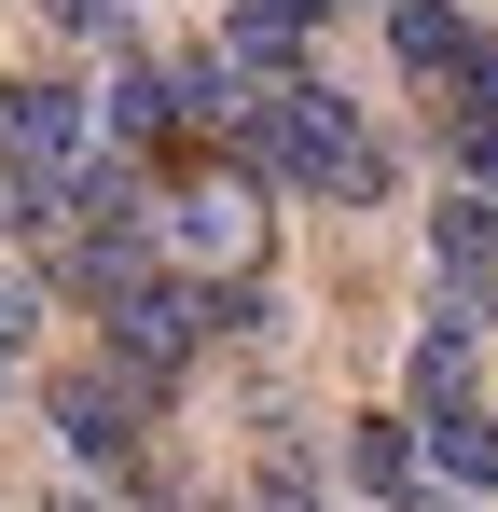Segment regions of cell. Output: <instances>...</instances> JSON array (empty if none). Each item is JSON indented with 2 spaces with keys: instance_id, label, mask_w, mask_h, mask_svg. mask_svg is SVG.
I'll return each mask as SVG.
<instances>
[{
  "instance_id": "cell-1",
  "label": "cell",
  "mask_w": 498,
  "mask_h": 512,
  "mask_svg": "<svg viewBox=\"0 0 498 512\" xmlns=\"http://www.w3.org/2000/svg\"><path fill=\"white\" fill-rule=\"evenodd\" d=\"M222 167L291 180V194H346V208H374V194H388V139H360V111H346L332 84H263Z\"/></svg>"
},
{
  "instance_id": "cell-7",
  "label": "cell",
  "mask_w": 498,
  "mask_h": 512,
  "mask_svg": "<svg viewBox=\"0 0 498 512\" xmlns=\"http://www.w3.org/2000/svg\"><path fill=\"white\" fill-rule=\"evenodd\" d=\"M415 457L443 471V499H485V485H498V416H485V402H471V416H429Z\"/></svg>"
},
{
  "instance_id": "cell-6",
  "label": "cell",
  "mask_w": 498,
  "mask_h": 512,
  "mask_svg": "<svg viewBox=\"0 0 498 512\" xmlns=\"http://www.w3.org/2000/svg\"><path fill=\"white\" fill-rule=\"evenodd\" d=\"M388 56L429 70V84H457V70H471V14H457V0H388Z\"/></svg>"
},
{
  "instance_id": "cell-2",
  "label": "cell",
  "mask_w": 498,
  "mask_h": 512,
  "mask_svg": "<svg viewBox=\"0 0 498 512\" xmlns=\"http://www.w3.org/2000/svg\"><path fill=\"white\" fill-rule=\"evenodd\" d=\"M153 250L166 277H194V291H249V263H263V180L249 167H166L153 180Z\"/></svg>"
},
{
  "instance_id": "cell-13",
  "label": "cell",
  "mask_w": 498,
  "mask_h": 512,
  "mask_svg": "<svg viewBox=\"0 0 498 512\" xmlns=\"http://www.w3.org/2000/svg\"><path fill=\"white\" fill-rule=\"evenodd\" d=\"M125 512H166V499H153V485H139V499H125Z\"/></svg>"
},
{
  "instance_id": "cell-10",
  "label": "cell",
  "mask_w": 498,
  "mask_h": 512,
  "mask_svg": "<svg viewBox=\"0 0 498 512\" xmlns=\"http://www.w3.org/2000/svg\"><path fill=\"white\" fill-rule=\"evenodd\" d=\"M28 319H42V277H28V263H0V388H14V346H28Z\"/></svg>"
},
{
  "instance_id": "cell-9",
  "label": "cell",
  "mask_w": 498,
  "mask_h": 512,
  "mask_svg": "<svg viewBox=\"0 0 498 512\" xmlns=\"http://www.w3.org/2000/svg\"><path fill=\"white\" fill-rule=\"evenodd\" d=\"M346 485L360 499H415V416H360L346 429Z\"/></svg>"
},
{
  "instance_id": "cell-3",
  "label": "cell",
  "mask_w": 498,
  "mask_h": 512,
  "mask_svg": "<svg viewBox=\"0 0 498 512\" xmlns=\"http://www.w3.org/2000/svg\"><path fill=\"white\" fill-rule=\"evenodd\" d=\"M0 167L42 180V194H83V167H97V97L83 84H0Z\"/></svg>"
},
{
  "instance_id": "cell-11",
  "label": "cell",
  "mask_w": 498,
  "mask_h": 512,
  "mask_svg": "<svg viewBox=\"0 0 498 512\" xmlns=\"http://www.w3.org/2000/svg\"><path fill=\"white\" fill-rule=\"evenodd\" d=\"M42 14H56L70 42H125V0H42Z\"/></svg>"
},
{
  "instance_id": "cell-5",
  "label": "cell",
  "mask_w": 498,
  "mask_h": 512,
  "mask_svg": "<svg viewBox=\"0 0 498 512\" xmlns=\"http://www.w3.org/2000/svg\"><path fill=\"white\" fill-rule=\"evenodd\" d=\"M429 250H443V291H457V319H471L485 277H498V194H443V208H429Z\"/></svg>"
},
{
  "instance_id": "cell-4",
  "label": "cell",
  "mask_w": 498,
  "mask_h": 512,
  "mask_svg": "<svg viewBox=\"0 0 498 512\" xmlns=\"http://www.w3.org/2000/svg\"><path fill=\"white\" fill-rule=\"evenodd\" d=\"M139 416H153V388H139L125 360L56 374V429H70V457H97V471H125V457H139Z\"/></svg>"
},
{
  "instance_id": "cell-8",
  "label": "cell",
  "mask_w": 498,
  "mask_h": 512,
  "mask_svg": "<svg viewBox=\"0 0 498 512\" xmlns=\"http://www.w3.org/2000/svg\"><path fill=\"white\" fill-rule=\"evenodd\" d=\"M429 416H471V319H457V305L415 333V429Z\"/></svg>"
},
{
  "instance_id": "cell-12",
  "label": "cell",
  "mask_w": 498,
  "mask_h": 512,
  "mask_svg": "<svg viewBox=\"0 0 498 512\" xmlns=\"http://www.w3.org/2000/svg\"><path fill=\"white\" fill-rule=\"evenodd\" d=\"M236 512H319V499H305V485H291V471H263V485H249Z\"/></svg>"
}]
</instances>
